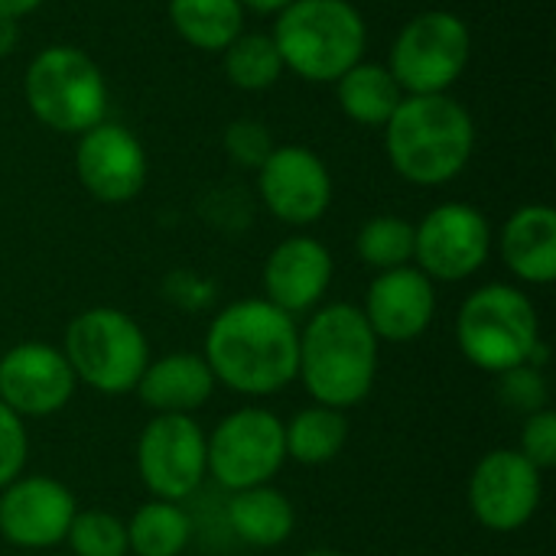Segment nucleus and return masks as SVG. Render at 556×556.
Returning a JSON list of instances; mask_svg holds the SVG:
<instances>
[{
  "instance_id": "obj_3",
  "label": "nucleus",
  "mask_w": 556,
  "mask_h": 556,
  "mask_svg": "<svg viewBox=\"0 0 556 556\" xmlns=\"http://www.w3.org/2000/svg\"><path fill=\"white\" fill-rule=\"evenodd\" d=\"M384 150L401 179L446 186L472 160V114L450 94H404L384 124Z\"/></svg>"
},
{
  "instance_id": "obj_27",
  "label": "nucleus",
  "mask_w": 556,
  "mask_h": 556,
  "mask_svg": "<svg viewBox=\"0 0 556 556\" xmlns=\"http://www.w3.org/2000/svg\"><path fill=\"white\" fill-rule=\"evenodd\" d=\"M355 251L362 264L381 270H394L414 261V225L397 215H375L358 228Z\"/></svg>"
},
{
  "instance_id": "obj_23",
  "label": "nucleus",
  "mask_w": 556,
  "mask_h": 556,
  "mask_svg": "<svg viewBox=\"0 0 556 556\" xmlns=\"http://www.w3.org/2000/svg\"><path fill=\"white\" fill-rule=\"evenodd\" d=\"M283 443H287V459H296L300 466L332 463L349 443L345 410L313 404L293 414V420L283 424Z\"/></svg>"
},
{
  "instance_id": "obj_11",
  "label": "nucleus",
  "mask_w": 556,
  "mask_h": 556,
  "mask_svg": "<svg viewBox=\"0 0 556 556\" xmlns=\"http://www.w3.org/2000/svg\"><path fill=\"white\" fill-rule=\"evenodd\" d=\"M492 251V225L469 202H443L414 225V267L430 280H469Z\"/></svg>"
},
{
  "instance_id": "obj_16",
  "label": "nucleus",
  "mask_w": 556,
  "mask_h": 556,
  "mask_svg": "<svg viewBox=\"0 0 556 556\" xmlns=\"http://www.w3.org/2000/svg\"><path fill=\"white\" fill-rule=\"evenodd\" d=\"M75 384L62 349L49 342H20L0 355V401L23 420L59 414Z\"/></svg>"
},
{
  "instance_id": "obj_35",
  "label": "nucleus",
  "mask_w": 556,
  "mask_h": 556,
  "mask_svg": "<svg viewBox=\"0 0 556 556\" xmlns=\"http://www.w3.org/2000/svg\"><path fill=\"white\" fill-rule=\"evenodd\" d=\"M293 0H241V7H248V10H257V13H280V10H287Z\"/></svg>"
},
{
  "instance_id": "obj_6",
  "label": "nucleus",
  "mask_w": 556,
  "mask_h": 556,
  "mask_svg": "<svg viewBox=\"0 0 556 556\" xmlns=\"http://www.w3.org/2000/svg\"><path fill=\"white\" fill-rule=\"evenodd\" d=\"M62 355L75 381L98 394H130L150 365V342L134 316L114 306H91L65 329Z\"/></svg>"
},
{
  "instance_id": "obj_34",
  "label": "nucleus",
  "mask_w": 556,
  "mask_h": 556,
  "mask_svg": "<svg viewBox=\"0 0 556 556\" xmlns=\"http://www.w3.org/2000/svg\"><path fill=\"white\" fill-rule=\"evenodd\" d=\"M42 0H0V16H10V20H20L26 13H33Z\"/></svg>"
},
{
  "instance_id": "obj_17",
  "label": "nucleus",
  "mask_w": 556,
  "mask_h": 556,
  "mask_svg": "<svg viewBox=\"0 0 556 556\" xmlns=\"http://www.w3.org/2000/svg\"><path fill=\"white\" fill-rule=\"evenodd\" d=\"M362 313L371 332L378 336V342H394V345L414 342L433 323L437 287L414 264L381 270L365 293Z\"/></svg>"
},
{
  "instance_id": "obj_14",
  "label": "nucleus",
  "mask_w": 556,
  "mask_h": 556,
  "mask_svg": "<svg viewBox=\"0 0 556 556\" xmlns=\"http://www.w3.org/2000/svg\"><path fill=\"white\" fill-rule=\"evenodd\" d=\"M257 192L270 215L287 225H313L329 212L332 176L319 153L309 147H274L257 166Z\"/></svg>"
},
{
  "instance_id": "obj_4",
  "label": "nucleus",
  "mask_w": 556,
  "mask_h": 556,
  "mask_svg": "<svg viewBox=\"0 0 556 556\" xmlns=\"http://www.w3.org/2000/svg\"><path fill=\"white\" fill-rule=\"evenodd\" d=\"M283 68L306 81H339L365 55L368 29L349 0H293L270 33Z\"/></svg>"
},
{
  "instance_id": "obj_21",
  "label": "nucleus",
  "mask_w": 556,
  "mask_h": 556,
  "mask_svg": "<svg viewBox=\"0 0 556 556\" xmlns=\"http://www.w3.org/2000/svg\"><path fill=\"white\" fill-rule=\"evenodd\" d=\"M228 528L251 547H280L290 541L296 528L293 502L274 485H254L244 492H231L228 498Z\"/></svg>"
},
{
  "instance_id": "obj_15",
  "label": "nucleus",
  "mask_w": 556,
  "mask_h": 556,
  "mask_svg": "<svg viewBox=\"0 0 556 556\" xmlns=\"http://www.w3.org/2000/svg\"><path fill=\"white\" fill-rule=\"evenodd\" d=\"M75 173L91 199L124 205L137 199L147 182V153L127 127L101 121L78 137Z\"/></svg>"
},
{
  "instance_id": "obj_31",
  "label": "nucleus",
  "mask_w": 556,
  "mask_h": 556,
  "mask_svg": "<svg viewBox=\"0 0 556 556\" xmlns=\"http://www.w3.org/2000/svg\"><path fill=\"white\" fill-rule=\"evenodd\" d=\"M29 456V433L23 417H16L3 401H0V489H7L13 479L23 476Z\"/></svg>"
},
{
  "instance_id": "obj_5",
  "label": "nucleus",
  "mask_w": 556,
  "mask_h": 556,
  "mask_svg": "<svg viewBox=\"0 0 556 556\" xmlns=\"http://www.w3.org/2000/svg\"><path fill=\"white\" fill-rule=\"evenodd\" d=\"M456 342L463 355L489 375L534 365L544 349L538 309L531 296L511 283H485L466 296L456 316Z\"/></svg>"
},
{
  "instance_id": "obj_28",
  "label": "nucleus",
  "mask_w": 556,
  "mask_h": 556,
  "mask_svg": "<svg viewBox=\"0 0 556 556\" xmlns=\"http://www.w3.org/2000/svg\"><path fill=\"white\" fill-rule=\"evenodd\" d=\"M65 544L75 556H127V525L101 508L75 511Z\"/></svg>"
},
{
  "instance_id": "obj_24",
  "label": "nucleus",
  "mask_w": 556,
  "mask_h": 556,
  "mask_svg": "<svg viewBox=\"0 0 556 556\" xmlns=\"http://www.w3.org/2000/svg\"><path fill=\"white\" fill-rule=\"evenodd\" d=\"M169 20L176 33L202 52H225V46L244 33L241 0H169Z\"/></svg>"
},
{
  "instance_id": "obj_20",
  "label": "nucleus",
  "mask_w": 556,
  "mask_h": 556,
  "mask_svg": "<svg viewBox=\"0 0 556 556\" xmlns=\"http://www.w3.org/2000/svg\"><path fill=\"white\" fill-rule=\"evenodd\" d=\"M505 267L525 280L547 287L556 280V212L551 205H521L498 235Z\"/></svg>"
},
{
  "instance_id": "obj_19",
  "label": "nucleus",
  "mask_w": 556,
  "mask_h": 556,
  "mask_svg": "<svg viewBox=\"0 0 556 556\" xmlns=\"http://www.w3.org/2000/svg\"><path fill=\"white\" fill-rule=\"evenodd\" d=\"M215 375L202 355L192 352H173L156 362H150L137 381V397L153 414H186L192 417L199 407H205L215 394Z\"/></svg>"
},
{
  "instance_id": "obj_26",
  "label": "nucleus",
  "mask_w": 556,
  "mask_h": 556,
  "mask_svg": "<svg viewBox=\"0 0 556 556\" xmlns=\"http://www.w3.org/2000/svg\"><path fill=\"white\" fill-rule=\"evenodd\" d=\"M222 55L228 81L241 91H264L283 75V59L267 33H241Z\"/></svg>"
},
{
  "instance_id": "obj_7",
  "label": "nucleus",
  "mask_w": 556,
  "mask_h": 556,
  "mask_svg": "<svg viewBox=\"0 0 556 556\" xmlns=\"http://www.w3.org/2000/svg\"><path fill=\"white\" fill-rule=\"evenodd\" d=\"M26 108L55 134H75L108 121V81L94 59L75 46H46L23 78Z\"/></svg>"
},
{
  "instance_id": "obj_36",
  "label": "nucleus",
  "mask_w": 556,
  "mask_h": 556,
  "mask_svg": "<svg viewBox=\"0 0 556 556\" xmlns=\"http://www.w3.org/2000/svg\"><path fill=\"white\" fill-rule=\"evenodd\" d=\"M303 556H345V554H339V551H306Z\"/></svg>"
},
{
  "instance_id": "obj_12",
  "label": "nucleus",
  "mask_w": 556,
  "mask_h": 556,
  "mask_svg": "<svg viewBox=\"0 0 556 556\" xmlns=\"http://www.w3.org/2000/svg\"><path fill=\"white\" fill-rule=\"evenodd\" d=\"M544 472L518 450H492L479 459L469 479V511L495 534L521 531L541 508Z\"/></svg>"
},
{
  "instance_id": "obj_10",
  "label": "nucleus",
  "mask_w": 556,
  "mask_h": 556,
  "mask_svg": "<svg viewBox=\"0 0 556 556\" xmlns=\"http://www.w3.org/2000/svg\"><path fill=\"white\" fill-rule=\"evenodd\" d=\"M137 469L153 498L186 502L208 476L202 427L186 414H156L140 430Z\"/></svg>"
},
{
  "instance_id": "obj_30",
  "label": "nucleus",
  "mask_w": 556,
  "mask_h": 556,
  "mask_svg": "<svg viewBox=\"0 0 556 556\" xmlns=\"http://www.w3.org/2000/svg\"><path fill=\"white\" fill-rule=\"evenodd\" d=\"M518 453L538 466L541 472L556 466V414L551 407L528 414L521 424V440H518Z\"/></svg>"
},
{
  "instance_id": "obj_32",
  "label": "nucleus",
  "mask_w": 556,
  "mask_h": 556,
  "mask_svg": "<svg viewBox=\"0 0 556 556\" xmlns=\"http://www.w3.org/2000/svg\"><path fill=\"white\" fill-rule=\"evenodd\" d=\"M225 150H228V156H231L238 166L257 169V166L270 156L274 140H270V134H267V127H264L261 121L241 117V121H235V124L225 130Z\"/></svg>"
},
{
  "instance_id": "obj_18",
  "label": "nucleus",
  "mask_w": 556,
  "mask_h": 556,
  "mask_svg": "<svg viewBox=\"0 0 556 556\" xmlns=\"http://www.w3.org/2000/svg\"><path fill=\"white\" fill-rule=\"evenodd\" d=\"M332 254L323 241L309 235H293L280 241L264 264V300L277 309L300 316L323 303L332 283Z\"/></svg>"
},
{
  "instance_id": "obj_8",
  "label": "nucleus",
  "mask_w": 556,
  "mask_h": 556,
  "mask_svg": "<svg viewBox=\"0 0 556 556\" xmlns=\"http://www.w3.org/2000/svg\"><path fill=\"white\" fill-rule=\"evenodd\" d=\"M469 55V26L450 10H427L397 33L388 72L404 94H446L463 78Z\"/></svg>"
},
{
  "instance_id": "obj_22",
  "label": "nucleus",
  "mask_w": 556,
  "mask_h": 556,
  "mask_svg": "<svg viewBox=\"0 0 556 556\" xmlns=\"http://www.w3.org/2000/svg\"><path fill=\"white\" fill-rule=\"evenodd\" d=\"M339 108L349 121L362 127H384L391 114L397 111L404 91L388 72V65L378 62H355L339 81H336Z\"/></svg>"
},
{
  "instance_id": "obj_33",
  "label": "nucleus",
  "mask_w": 556,
  "mask_h": 556,
  "mask_svg": "<svg viewBox=\"0 0 556 556\" xmlns=\"http://www.w3.org/2000/svg\"><path fill=\"white\" fill-rule=\"evenodd\" d=\"M20 42V29H16V20L10 16H0V55H10Z\"/></svg>"
},
{
  "instance_id": "obj_1",
  "label": "nucleus",
  "mask_w": 556,
  "mask_h": 556,
  "mask_svg": "<svg viewBox=\"0 0 556 556\" xmlns=\"http://www.w3.org/2000/svg\"><path fill=\"white\" fill-rule=\"evenodd\" d=\"M218 384L244 397H270L296 381L300 329L290 313L261 300H238L225 306L202 345Z\"/></svg>"
},
{
  "instance_id": "obj_25",
  "label": "nucleus",
  "mask_w": 556,
  "mask_h": 556,
  "mask_svg": "<svg viewBox=\"0 0 556 556\" xmlns=\"http://www.w3.org/2000/svg\"><path fill=\"white\" fill-rule=\"evenodd\" d=\"M124 525L134 556H182L192 541V518L179 508V502L150 498Z\"/></svg>"
},
{
  "instance_id": "obj_29",
  "label": "nucleus",
  "mask_w": 556,
  "mask_h": 556,
  "mask_svg": "<svg viewBox=\"0 0 556 556\" xmlns=\"http://www.w3.org/2000/svg\"><path fill=\"white\" fill-rule=\"evenodd\" d=\"M498 397L505 407L528 417V414H538L547 407L551 388H547V378L541 375L538 365H518V368L498 375Z\"/></svg>"
},
{
  "instance_id": "obj_9",
  "label": "nucleus",
  "mask_w": 556,
  "mask_h": 556,
  "mask_svg": "<svg viewBox=\"0 0 556 556\" xmlns=\"http://www.w3.org/2000/svg\"><path fill=\"white\" fill-rule=\"evenodd\" d=\"M205 453L208 476L222 489L244 492L270 485L287 463L283 420L267 407H238L212 430V437H205Z\"/></svg>"
},
{
  "instance_id": "obj_13",
  "label": "nucleus",
  "mask_w": 556,
  "mask_h": 556,
  "mask_svg": "<svg viewBox=\"0 0 556 556\" xmlns=\"http://www.w3.org/2000/svg\"><path fill=\"white\" fill-rule=\"evenodd\" d=\"M78 505L52 476H20L0 489V538L20 551H49L65 544Z\"/></svg>"
},
{
  "instance_id": "obj_2",
  "label": "nucleus",
  "mask_w": 556,
  "mask_h": 556,
  "mask_svg": "<svg viewBox=\"0 0 556 556\" xmlns=\"http://www.w3.org/2000/svg\"><path fill=\"white\" fill-rule=\"evenodd\" d=\"M378 375V336L371 332L362 306L329 303L300 329L296 378L306 394L336 410L358 407Z\"/></svg>"
}]
</instances>
